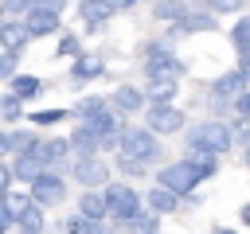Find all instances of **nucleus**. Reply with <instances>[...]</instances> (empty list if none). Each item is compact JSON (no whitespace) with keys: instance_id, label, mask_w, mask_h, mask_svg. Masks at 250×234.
Here are the masks:
<instances>
[{"instance_id":"f257e3e1","label":"nucleus","mask_w":250,"mask_h":234,"mask_svg":"<svg viewBox=\"0 0 250 234\" xmlns=\"http://www.w3.org/2000/svg\"><path fill=\"white\" fill-rule=\"evenodd\" d=\"M184 144H188V152H215V156H223V152L234 148V129L223 117H211V121L191 125L184 133Z\"/></svg>"},{"instance_id":"f03ea898","label":"nucleus","mask_w":250,"mask_h":234,"mask_svg":"<svg viewBox=\"0 0 250 234\" xmlns=\"http://www.w3.org/2000/svg\"><path fill=\"white\" fill-rule=\"evenodd\" d=\"M117 156H125V160H141V164H152V160H160V133H152L148 125H145V129H133V125H125V133H121V144H117Z\"/></svg>"},{"instance_id":"7ed1b4c3","label":"nucleus","mask_w":250,"mask_h":234,"mask_svg":"<svg viewBox=\"0 0 250 234\" xmlns=\"http://www.w3.org/2000/svg\"><path fill=\"white\" fill-rule=\"evenodd\" d=\"M102 191H105V199H109V218H113L117 226H125V222H133V218L141 214V191H137L133 183L117 179V183H105Z\"/></svg>"},{"instance_id":"20e7f679","label":"nucleus","mask_w":250,"mask_h":234,"mask_svg":"<svg viewBox=\"0 0 250 234\" xmlns=\"http://www.w3.org/2000/svg\"><path fill=\"white\" fill-rule=\"evenodd\" d=\"M156 183H164V187H172L180 199H188V195H195V187L203 183V176H199L188 160H180V164H164V168L156 172Z\"/></svg>"},{"instance_id":"39448f33","label":"nucleus","mask_w":250,"mask_h":234,"mask_svg":"<svg viewBox=\"0 0 250 234\" xmlns=\"http://www.w3.org/2000/svg\"><path fill=\"white\" fill-rule=\"evenodd\" d=\"M27 191H31V199H35L39 207H59V203L66 199V179H62V172L47 168L35 183H27Z\"/></svg>"},{"instance_id":"423d86ee","label":"nucleus","mask_w":250,"mask_h":234,"mask_svg":"<svg viewBox=\"0 0 250 234\" xmlns=\"http://www.w3.org/2000/svg\"><path fill=\"white\" fill-rule=\"evenodd\" d=\"M184 58H176V51H160V55H145V74L148 82H176L184 74Z\"/></svg>"},{"instance_id":"0eeeda50","label":"nucleus","mask_w":250,"mask_h":234,"mask_svg":"<svg viewBox=\"0 0 250 234\" xmlns=\"http://www.w3.org/2000/svg\"><path fill=\"white\" fill-rule=\"evenodd\" d=\"M145 125L152 129V133H180L184 125H188V117L176 109V105H148V113H145Z\"/></svg>"},{"instance_id":"6e6552de","label":"nucleus","mask_w":250,"mask_h":234,"mask_svg":"<svg viewBox=\"0 0 250 234\" xmlns=\"http://www.w3.org/2000/svg\"><path fill=\"white\" fill-rule=\"evenodd\" d=\"M70 172H74V179L82 187H105L109 183V164L102 156H78V164Z\"/></svg>"},{"instance_id":"1a4fd4ad","label":"nucleus","mask_w":250,"mask_h":234,"mask_svg":"<svg viewBox=\"0 0 250 234\" xmlns=\"http://www.w3.org/2000/svg\"><path fill=\"white\" fill-rule=\"evenodd\" d=\"M215 27H219V20L211 12H188L184 20L172 23V35L180 39V35H199V31H215Z\"/></svg>"},{"instance_id":"9d476101","label":"nucleus","mask_w":250,"mask_h":234,"mask_svg":"<svg viewBox=\"0 0 250 234\" xmlns=\"http://www.w3.org/2000/svg\"><path fill=\"white\" fill-rule=\"evenodd\" d=\"M109 101H113V109L117 113H137V109H145V101H148V94H141L137 86H129V82H121L113 94H109Z\"/></svg>"},{"instance_id":"9b49d317","label":"nucleus","mask_w":250,"mask_h":234,"mask_svg":"<svg viewBox=\"0 0 250 234\" xmlns=\"http://www.w3.org/2000/svg\"><path fill=\"white\" fill-rule=\"evenodd\" d=\"M78 214H86V218H109V199H105V191H102V187H86V191L78 195Z\"/></svg>"},{"instance_id":"f8f14e48","label":"nucleus","mask_w":250,"mask_h":234,"mask_svg":"<svg viewBox=\"0 0 250 234\" xmlns=\"http://www.w3.org/2000/svg\"><path fill=\"white\" fill-rule=\"evenodd\" d=\"M35 140H39L35 133H23V129H4V133H0V152H4V160H12V156H20V152H27Z\"/></svg>"},{"instance_id":"ddd939ff","label":"nucleus","mask_w":250,"mask_h":234,"mask_svg":"<svg viewBox=\"0 0 250 234\" xmlns=\"http://www.w3.org/2000/svg\"><path fill=\"white\" fill-rule=\"evenodd\" d=\"M70 144H74V152H78V156H98L102 136H98V129H94L90 121H78V129L70 133Z\"/></svg>"},{"instance_id":"4468645a","label":"nucleus","mask_w":250,"mask_h":234,"mask_svg":"<svg viewBox=\"0 0 250 234\" xmlns=\"http://www.w3.org/2000/svg\"><path fill=\"white\" fill-rule=\"evenodd\" d=\"M23 23H27L31 39H39V35H55V31H59V12H43V8H31Z\"/></svg>"},{"instance_id":"2eb2a0df","label":"nucleus","mask_w":250,"mask_h":234,"mask_svg":"<svg viewBox=\"0 0 250 234\" xmlns=\"http://www.w3.org/2000/svg\"><path fill=\"white\" fill-rule=\"evenodd\" d=\"M246 86H250V82H246L242 70H227V74H219V78L211 82V94H219V98H238Z\"/></svg>"},{"instance_id":"dca6fc26","label":"nucleus","mask_w":250,"mask_h":234,"mask_svg":"<svg viewBox=\"0 0 250 234\" xmlns=\"http://www.w3.org/2000/svg\"><path fill=\"white\" fill-rule=\"evenodd\" d=\"M145 199H148V211H156V214H172V211H180V195H176L172 187H164V183H156Z\"/></svg>"},{"instance_id":"f3484780","label":"nucleus","mask_w":250,"mask_h":234,"mask_svg":"<svg viewBox=\"0 0 250 234\" xmlns=\"http://www.w3.org/2000/svg\"><path fill=\"white\" fill-rule=\"evenodd\" d=\"M113 12H117V8H113L109 0H82V4H78V16L86 20V27H102Z\"/></svg>"},{"instance_id":"a211bd4d","label":"nucleus","mask_w":250,"mask_h":234,"mask_svg":"<svg viewBox=\"0 0 250 234\" xmlns=\"http://www.w3.org/2000/svg\"><path fill=\"white\" fill-rule=\"evenodd\" d=\"M102 74H105V62H102V58H94V55H78V58H74V70H70L74 82H94V78H102Z\"/></svg>"},{"instance_id":"6ab92c4d","label":"nucleus","mask_w":250,"mask_h":234,"mask_svg":"<svg viewBox=\"0 0 250 234\" xmlns=\"http://www.w3.org/2000/svg\"><path fill=\"white\" fill-rule=\"evenodd\" d=\"M66 234H113V226H105V218H86V214H74L62 222Z\"/></svg>"},{"instance_id":"aec40b11","label":"nucleus","mask_w":250,"mask_h":234,"mask_svg":"<svg viewBox=\"0 0 250 234\" xmlns=\"http://www.w3.org/2000/svg\"><path fill=\"white\" fill-rule=\"evenodd\" d=\"M0 39H4V51H23V43L31 39V31H27V23L4 20V27H0Z\"/></svg>"},{"instance_id":"412c9836","label":"nucleus","mask_w":250,"mask_h":234,"mask_svg":"<svg viewBox=\"0 0 250 234\" xmlns=\"http://www.w3.org/2000/svg\"><path fill=\"white\" fill-rule=\"evenodd\" d=\"M39 152H43L47 168H55V172H59V164L74 152V144H70V140H62V136H51V140H43V148H39Z\"/></svg>"},{"instance_id":"4be33fe9","label":"nucleus","mask_w":250,"mask_h":234,"mask_svg":"<svg viewBox=\"0 0 250 234\" xmlns=\"http://www.w3.org/2000/svg\"><path fill=\"white\" fill-rule=\"evenodd\" d=\"M8 90H12L20 101H31V98L43 90V82H39L35 74H16V78H8Z\"/></svg>"},{"instance_id":"5701e85b","label":"nucleus","mask_w":250,"mask_h":234,"mask_svg":"<svg viewBox=\"0 0 250 234\" xmlns=\"http://www.w3.org/2000/svg\"><path fill=\"white\" fill-rule=\"evenodd\" d=\"M109 105H113V101H109V98H98V94H94V98H78V101H74V109H70V113H74V117H78V121H90V117H98V113H105V109H109Z\"/></svg>"},{"instance_id":"b1692460","label":"nucleus","mask_w":250,"mask_h":234,"mask_svg":"<svg viewBox=\"0 0 250 234\" xmlns=\"http://www.w3.org/2000/svg\"><path fill=\"white\" fill-rule=\"evenodd\" d=\"M188 12H191L188 0H156V4H152V16H156V20H168V23L184 20Z\"/></svg>"},{"instance_id":"393cba45","label":"nucleus","mask_w":250,"mask_h":234,"mask_svg":"<svg viewBox=\"0 0 250 234\" xmlns=\"http://www.w3.org/2000/svg\"><path fill=\"white\" fill-rule=\"evenodd\" d=\"M184 160H188L203 179H211V176L219 172V156H215V152H184Z\"/></svg>"},{"instance_id":"a878e982","label":"nucleus","mask_w":250,"mask_h":234,"mask_svg":"<svg viewBox=\"0 0 250 234\" xmlns=\"http://www.w3.org/2000/svg\"><path fill=\"white\" fill-rule=\"evenodd\" d=\"M43 226H47L43 222V207L31 199V207L20 214V234H43Z\"/></svg>"},{"instance_id":"bb28decb","label":"nucleus","mask_w":250,"mask_h":234,"mask_svg":"<svg viewBox=\"0 0 250 234\" xmlns=\"http://www.w3.org/2000/svg\"><path fill=\"white\" fill-rule=\"evenodd\" d=\"M125 226H129L133 234H156V230H160V214H156V211H141V214H137L133 222H125Z\"/></svg>"},{"instance_id":"cd10ccee","label":"nucleus","mask_w":250,"mask_h":234,"mask_svg":"<svg viewBox=\"0 0 250 234\" xmlns=\"http://www.w3.org/2000/svg\"><path fill=\"white\" fill-rule=\"evenodd\" d=\"M230 43H234V51H238V55H246V51H250V16H242V20L230 27Z\"/></svg>"},{"instance_id":"c85d7f7f","label":"nucleus","mask_w":250,"mask_h":234,"mask_svg":"<svg viewBox=\"0 0 250 234\" xmlns=\"http://www.w3.org/2000/svg\"><path fill=\"white\" fill-rule=\"evenodd\" d=\"M172 98H176V82H152L148 86V101L152 105H172Z\"/></svg>"},{"instance_id":"c756f323","label":"nucleus","mask_w":250,"mask_h":234,"mask_svg":"<svg viewBox=\"0 0 250 234\" xmlns=\"http://www.w3.org/2000/svg\"><path fill=\"white\" fill-rule=\"evenodd\" d=\"M55 55H59V58H62V55H66V58H78V55H82V39H78V35H62V39L55 43Z\"/></svg>"},{"instance_id":"7c9ffc66","label":"nucleus","mask_w":250,"mask_h":234,"mask_svg":"<svg viewBox=\"0 0 250 234\" xmlns=\"http://www.w3.org/2000/svg\"><path fill=\"white\" fill-rule=\"evenodd\" d=\"M62 117H66V109H35L31 113V125L35 129H47V125H59Z\"/></svg>"},{"instance_id":"2f4dec72","label":"nucleus","mask_w":250,"mask_h":234,"mask_svg":"<svg viewBox=\"0 0 250 234\" xmlns=\"http://www.w3.org/2000/svg\"><path fill=\"white\" fill-rule=\"evenodd\" d=\"M20 113H23V105H20V98H16L12 90H8V94H4V121L12 125V121H20Z\"/></svg>"},{"instance_id":"473e14b6","label":"nucleus","mask_w":250,"mask_h":234,"mask_svg":"<svg viewBox=\"0 0 250 234\" xmlns=\"http://www.w3.org/2000/svg\"><path fill=\"white\" fill-rule=\"evenodd\" d=\"M230 129H234V144H242V148H246V144H250V117H238Z\"/></svg>"},{"instance_id":"72a5a7b5","label":"nucleus","mask_w":250,"mask_h":234,"mask_svg":"<svg viewBox=\"0 0 250 234\" xmlns=\"http://www.w3.org/2000/svg\"><path fill=\"white\" fill-rule=\"evenodd\" d=\"M211 12H242L246 8V0H203Z\"/></svg>"},{"instance_id":"f704fd0d","label":"nucleus","mask_w":250,"mask_h":234,"mask_svg":"<svg viewBox=\"0 0 250 234\" xmlns=\"http://www.w3.org/2000/svg\"><path fill=\"white\" fill-rule=\"evenodd\" d=\"M16 62H20V51H4V58H0V74H4V78H16Z\"/></svg>"},{"instance_id":"c9c22d12","label":"nucleus","mask_w":250,"mask_h":234,"mask_svg":"<svg viewBox=\"0 0 250 234\" xmlns=\"http://www.w3.org/2000/svg\"><path fill=\"white\" fill-rule=\"evenodd\" d=\"M117 168H121V176H145V168H148V164H141V160H125V156H117Z\"/></svg>"},{"instance_id":"e433bc0d","label":"nucleus","mask_w":250,"mask_h":234,"mask_svg":"<svg viewBox=\"0 0 250 234\" xmlns=\"http://www.w3.org/2000/svg\"><path fill=\"white\" fill-rule=\"evenodd\" d=\"M31 4L35 0H4V12L8 16H20V12H31Z\"/></svg>"},{"instance_id":"4c0bfd02","label":"nucleus","mask_w":250,"mask_h":234,"mask_svg":"<svg viewBox=\"0 0 250 234\" xmlns=\"http://www.w3.org/2000/svg\"><path fill=\"white\" fill-rule=\"evenodd\" d=\"M234 113H238V117H250V90H242V94L234 98Z\"/></svg>"},{"instance_id":"58836bf2","label":"nucleus","mask_w":250,"mask_h":234,"mask_svg":"<svg viewBox=\"0 0 250 234\" xmlns=\"http://www.w3.org/2000/svg\"><path fill=\"white\" fill-rule=\"evenodd\" d=\"M31 8H43V12H62V8H66V0H35Z\"/></svg>"},{"instance_id":"ea45409f","label":"nucleus","mask_w":250,"mask_h":234,"mask_svg":"<svg viewBox=\"0 0 250 234\" xmlns=\"http://www.w3.org/2000/svg\"><path fill=\"white\" fill-rule=\"evenodd\" d=\"M109 4H113V8H117V12H129V8H133V4H137V0H109Z\"/></svg>"},{"instance_id":"a19ab883","label":"nucleus","mask_w":250,"mask_h":234,"mask_svg":"<svg viewBox=\"0 0 250 234\" xmlns=\"http://www.w3.org/2000/svg\"><path fill=\"white\" fill-rule=\"evenodd\" d=\"M238 70H242V74H246V82H250V51L242 55V62H238Z\"/></svg>"},{"instance_id":"79ce46f5","label":"nucleus","mask_w":250,"mask_h":234,"mask_svg":"<svg viewBox=\"0 0 250 234\" xmlns=\"http://www.w3.org/2000/svg\"><path fill=\"white\" fill-rule=\"evenodd\" d=\"M238 218H242V222L250 226V203H242V207H238Z\"/></svg>"},{"instance_id":"37998d69","label":"nucleus","mask_w":250,"mask_h":234,"mask_svg":"<svg viewBox=\"0 0 250 234\" xmlns=\"http://www.w3.org/2000/svg\"><path fill=\"white\" fill-rule=\"evenodd\" d=\"M211 234H238V230H230V226H211Z\"/></svg>"},{"instance_id":"c03bdc74","label":"nucleus","mask_w":250,"mask_h":234,"mask_svg":"<svg viewBox=\"0 0 250 234\" xmlns=\"http://www.w3.org/2000/svg\"><path fill=\"white\" fill-rule=\"evenodd\" d=\"M242 164H246V168H250V144H246V148H242Z\"/></svg>"},{"instance_id":"a18cd8bd","label":"nucleus","mask_w":250,"mask_h":234,"mask_svg":"<svg viewBox=\"0 0 250 234\" xmlns=\"http://www.w3.org/2000/svg\"><path fill=\"white\" fill-rule=\"evenodd\" d=\"M152 4H156V0H152Z\"/></svg>"}]
</instances>
